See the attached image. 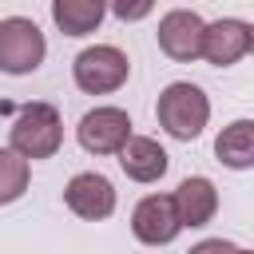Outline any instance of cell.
<instances>
[{
	"instance_id": "obj_3",
	"label": "cell",
	"mask_w": 254,
	"mask_h": 254,
	"mask_svg": "<svg viewBox=\"0 0 254 254\" xmlns=\"http://www.w3.org/2000/svg\"><path fill=\"white\" fill-rule=\"evenodd\" d=\"M71 75H75V87L87 91V95H107V91H119L131 75V60L127 52H119L115 44H95V48H83L71 64Z\"/></svg>"
},
{
	"instance_id": "obj_2",
	"label": "cell",
	"mask_w": 254,
	"mask_h": 254,
	"mask_svg": "<svg viewBox=\"0 0 254 254\" xmlns=\"http://www.w3.org/2000/svg\"><path fill=\"white\" fill-rule=\"evenodd\" d=\"M12 151H20L28 163L32 159H52L64 143V119L52 103H24L12 115Z\"/></svg>"
},
{
	"instance_id": "obj_10",
	"label": "cell",
	"mask_w": 254,
	"mask_h": 254,
	"mask_svg": "<svg viewBox=\"0 0 254 254\" xmlns=\"http://www.w3.org/2000/svg\"><path fill=\"white\" fill-rule=\"evenodd\" d=\"M115 155H119L123 175H127V179H135V183H155V179H163V175H167V167H171V159H167L163 143H159V139H151V135H127V139H123V147H119Z\"/></svg>"
},
{
	"instance_id": "obj_12",
	"label": "cell",
	"mask_w": 254,
	"mask_h": 254,
	"mask_svg": "<svg viewBox=\"0 0 254 254\" xmlns=\"http://www.w3.org/2000/svg\"><path fill=\"white\" fill-rule=\"evenodd\" d=\"M107 16V0H52V20L64 36H91Z\"/></svg>"
},
{
	"instance_id": "obj_15",
	"label": "cell",
	"mask_w": 254,
	"mask_h": 254,
	"mask_svg": "<svg viewBox=\"0 0 254 254\" xmlns=\"http://www.w3.org/2000/svg\"><path fill=\"white\" fill-rule=\"evenodd\" d=\"M107 12L119 16L123 24H135V20H147L155 12V0H107Z\"/></svg>"
},
{
	"instance_id": "obj_4",
	"label": "cell",
	"mask_w": 254,
	"mask_h": 254,
	"mask_svg": "<svg viewBox=\"0 0 254 254\" xmlns=\"http://www.w3.org/2000/svg\"><path fill=\"white\" fill-rule=\"evenodd\" d=\"M48 56V40L28 16L0 20V71L8 75H32Z\"/></svg>"
},
{
	"instance_id": "obj_11",
	"label": "cell",
	"mask_w": 254,
	"mask_h": 254,
	"mask_svg": "<svg viewBox=\"0 0 254 254\" xmlns=\"http://www.w3.org/2000/svg\"><path fill=\"white\" fill-rule=\"evenodd\" d=\"M171 202H175L179 222H183V226H190V230L206 226V222L218 214V190H214V183H210V179H202V175L183 179V183L175 187Z\"/></svg>"
},
{
	"instance_id": "obj_8",
	"label": "cell",
	"mask_w": 254,
	"mask_h": 254,
	"mask_svg": "<svg viewBox=\"0 0 254 254\" xmlns=\"http://www.w3.org/2000/svg\"><path fill=\"white\" fill-rule=\"evenodd\" d=\"M183 230L179 214H175V202L171 194H147L139 198V206L131 210V234L143 242V246H167L175 242Z\"/></svg>"
},
{
	"instance_id": "obj_7",
	"label": "cell",
	"mask_w": 254,
	"mask_h": 254,
	"mask_svg": "<svg viewBox=\"0 0 254 254\" xmlns=\"http://www.w3.org/2000/svg\"><path fill=\"white\" fill-rule=\"evenodd\" d=\"M64 202L75 218L83 222H103L111 210H115V187L107 175L99 171H79L71 175V183L64 187Z\"/></svg>"
},
{
	"instance_id": "obj_9",
	"label": "cell",
	"mask_w": 254,
	"mask_h": 254,
	"mask_svg": "<svg viewBox=\"0 0 254 254\" xmlns=\"http://www.w3.org/2000/svg\"><path fill=\"white\" fill-rule=\"evenodd\" d=\"M155 36H159L163 56H171L175 64H190L202 52V16L190 12V8H175V12H167L159 20Z\"/></svg>"
},
{
	"instance_id": "obj_6",
	"label": "cell",
	"mask_w": 254,
	"mask_h": 254,
	"mask_svg": "<svg viewBox=\"0 0 254 254\" xmlns=\"http://www.w3.org/2000/svg\"><path fill=\"white\" fill-rule=\"evenodd\" d=\"M127 135H131V115L123 107H91L75 127V139L87 155H115Z\"/></svg>"
},
{
	"instance_id": "obj_13",
	"label": "cell",
	"mask_w": 254,
	"mask_h": 254,
	"mask_svg": "<svg viewBox=\"0 0 254 254\" xmlns=\"http://www.w3.org/2000/svg\"><path fill=\"white\" fill-rule=\"evenodd\" d=\"M214 155L230 171H250L254 167V123L250 119H234L230 127H222L218 139H214Z\"/></svg>"
},
{
	"instance_id": "obj_1",
	"label": "cell",
	"mask_w": 254,
	"mask_h": 254,
	"mask_svg": "<svg viewBox=\"0 0 254 254\" xmlns=\"http://www.w3.org/2000/svg\"><path fill=\"white\" fill-rule=\"evenodd\" d=\"M155 115H159V127L179 139V143H190L202 135L206 119H210V99L198 83H187V79H175L159 91V103H155Z\"/></svg>"
},
{
	"instance_id": "obj_14",
	"label": "cell",
	"mask_w": 254,
	"mask_h": 254,
	"mask_svg": "<svg viewBox=\"0 0 254 254\" xmlns=\"http://www.w3.org/2000/svg\"><path fill=\"white\" fill-rule=\"evenodd\" d=\"M28 179H32V163L12 151V147H0V206L16 202L24 190H28Z\"/></svg>"
},
{
	"instance_id": "obj_5",
	"label": "cell",
	"mask_w": 254,
	"mask_h": 254,
	"mask_svg": "<svg viewBox=\"0 0 254 254\" xmlns=\"http://www.w3.org/2000/svg\"><path fill=\"white\" fill-rule=\"evenodd\" d=\"M254 48V28L238 16H222L214 24H202V60L214 64V67H230L238 64L242 56H250Z\"/></svg>"
}]
</instances>
